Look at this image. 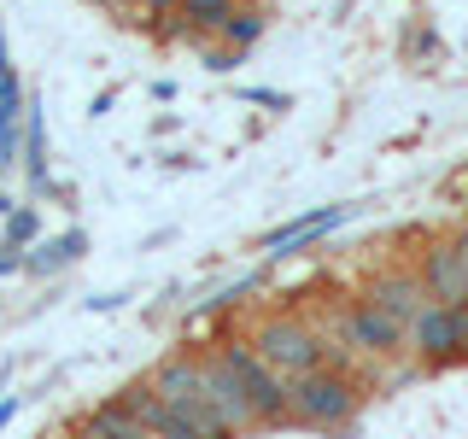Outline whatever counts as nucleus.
<instances>
[{
  "label": "nucleus",
  "instance_id": "nucleus-24",
  "mask_svg": "<svg viewBox=\"0 0 468 439\" xmlns=\"http://www.w3.org/2000/svg\"><path fill=\"white\" fill-rule=\"evenodd\" d=\"M106 6H141V0H106Z\"/></svg>",
  "mask_w": 468,
  "mask_h": 439
},
{
  "label": "nucleus",
  "instance_id": "nucleus-19",
  "mask_svg": "<svg viewBox=\"0 0 468 439\" xmlns=\"http://www.w3.org/2000/svg\"><path fill=\"white\" fill-rule=\"evenodd\" d=\"M246 100L252 106H287V94H275V88H246Z\"/></svg>",
  "mask_w": 468,
  "mask_h": 439
},
{
  "label": "nucleus",
  "instance_id": "nucleus-1",
  "mask_svg": "<svg viewBox=\"0 0 468 439\" xmlns=\"http://www.w3.org/2000/svg\"><path fill=\"white\" fill-rule=\"evenodd\" d=\"M246 346H252L275 375H287V380L311 375V369H328V334H322L316 322H304V316H287V311L263 316Z\"/></svg>",
  "mask_w": 468,
  "mask_h": 439
},
{
  "label": "nucleus",
  "instance_id": "nucleus-15",
  "mask_svg": "<svg viewBox=\"0 0 468 439\" xmlns=\"http://www.w3.org/2000/svg\"><path fill=\"white\" fill-rule=\"evenodd\" d=\"M36 205H18V211H6V241L0 246H18V252H29V241H36Z\"/></svg>",
  "mask_w": 468,
  "mask_h": 439
},
{
  "label": "nucleus",
  "instance_id": "nucleus-10",
  "mask_svg": "<svg viewBox=\"0 0 468 439\" xmlns=\"http://www.w3.org/2000/svg\"><path fill=\"white\" fill-rule=\"evenodd\" d=\"M351 211H357V205H322V211H299V217H292V223L270 229V234H263L258 246H263V252H270V258L304 252V246H316V241H322V234H328V229H340Z\"/></svg>",
  "mask_w": 468,
  "mask_h": 439
},
{
  "label": "nucleus",
  "instance_id": "nucleus-12",
  "mask_svg": "<svg viewBox=\"0 0 468 439\" xmlns=\"http://www.w3.org/2000/svg\"><path fill=\"white\" fill-rule=\"evenodd\" d=\"M82 252H88V234L70 229V234H58V241H41L36 258H24V270L29 275H53V270H65V263H77Z\"/></svg>",
  "mask_w": 468,
  "mask_h": 439
},
{
  "label": "nucleus",
  "instance_id": "nucleus-6",
  "mask_svg": "<svg viewBox=\"0 0 468 439\" xmlns=\"http://www.w3.org/2000/svg\"><path fill=\"white\" fill-rule=\"evenodd\" d=\"M404 351H416L421 369H451L457 363V305L428 299V311L410 322V334H404Z\"/></svg>",
  "mask_w": 468,
  "mask_h": 439
},
{
  "label": "nucleus",
  "instance_id": "nucleus-27",
  "mask_svg": "<svg viewBox=\"0 0 468 439\" xmlns=\"http://www.w3.org/2000/svg\"><path fill=\"white\" fill-rule=\"evenodd\" d=\"M0 170H6V165H0Z\"/></svg>",
  "mask_w": 468,
  "mask_h": 439
},
{
  "label": "nucleus",
  "instance_id": "nucleus-7",
  "mask_svg": "<svg viewBox=\"0 0 468 439\" xmlns=\"http://www.w3.org/2000/svg\"><path fill=\"white\" fill-rule=\"evenodd\" d=\"M146 380L170 410H211V399H205V351H170Z\"/></svg>",
  "mask_w": 468,
  "mask_h": 439
},
{
  "label": "nucleus",
  "instance_id": "nucleus-26",
  "mask_svg": "<svg viewBox=\"0 0 468 439\" xmlns=\"http://www.w3.org/2000/svg\"><path fill=\"white\" fill-rule=\"evenodd\" d=\"M65 439H88V434H82V428H77V434H65Z\"/></svg>",
  "mask_w": 468,
  "mask_h": 439
},
{
  "label": "nucleus",
  "instance_id": "nucleus-5",
  "mask_svg": "<svg viewBox=\"0 0 468 439\" xmlns=\"http://www.w3.org/2000/svg\"><path fill=\"white\" fill-rule=\"evenodd\" d=\"M404 322H392L387 311H375V305H351V311H340V328H334V340L351 346V358H399L404 351Z\"/></svg>",
  "mask_w": 468,
  "mask_h": 439
},
{
  "label": "nucleus",
  "instance_id": "nucleus-11",
  "mask_svg": "<svg viewBox=\"0 0 468 439\" xmlns=\"http://www.w3.org/2000/svg\"><path fill=\"white\" fill-rule=\"evenodd\" d=\"M24 153V88L12 70H0V165Z\"/></svg>",
  "mask_w": 468,
  "mask_h": 439
},
{
  "label": "nucleus",
  "instance_id": "nucleus-8",
  "mask_svg": "<svg viewBox=\"0 0 468 439\" xmlns=\"http://www.w3.org/2000/svg\"><path fill=\"white\" fill-rule=\"evenodd\" d=\"M363 305H375V311H387L392 322H416L428 311V282H421L416 270H380L369 287H363Z\"/></svg>",
  "mask_w": 468,
  "mask_h": 439
},
{
  "label": "nucleus",
  "instance_id": "nucleus-17",
  "mask_svg": "<svg viewBox=\"0 0 468 439\" xmlns=\"http://www.w3.org/2000/svg\"><path fill=\"white\" fill-rule=\"evenodd\" d=\"M234 65H240V53H234V48H211V41H205V70H217V77H229Z\"/></svg>",
  "mask_w": 468,
  "mask_h": 439
},
{
  "label": "nucleus",
  "instance_id": "nucleus-13",
  "mask_svg": "<svg viewBox=\"0 0 468 439\" xmlns=\"http://www.w3.org/2000/svg\"><path fill=\"white\" fill-rule=\"evenodd\" d=\"M258 36H263V6H234L229 18H223V29H217V41L234 48V53H246Z\"/></svg>",
  "mask_w": 468,
  "mask_h": 439
},
{
  "label": "nucleus",
  "instance_id": "nucleus-20",
  "mask_svg": "<svg viewBox=\"0 0 468 439\" xmlns=\"http://www.w3.org/2000/svg\"><path fill=\"white\" fill-rule=\"evenodd\" d=\"M24 270V252L18 246H0V275H18Z\"/></svg>",
  "mask_w": 468,
  "mask_h": 439
},
{
  "label": "nucleus",
  "instance_id": "nucleus-18",
  "mask_svg": "<svg viewBox=\"0 0 468 439\" xmlns=\"http://www.w3.org/2000/svg\"><path fill=\"white\" fill-rule=\"evenodd\" d=\"M457 363H468V305H457Z\"/></svg>",
  "mask_w": 468,
  "mask_h": 439
},
{
  "label": "nucleus",
  "instance_id": "nucleus-4",
  "mask_svg": "<svg viewBox=\"0 0 468 439\" xmlns=\"http://www.w3.org/2000/svg\"><path fill=\"white\" fill-rule=\"evenodd\" d=\"M416 275L428 282L433 305H468V223L451 234V241H433L428 252H421Z\"/></svg>",
  "mask_w": 468,
  "mask_h": 439
},
{
  "label": "nucleus",
  "instance_id": "nucleus-2",
  "mask_svg": "<svg viewBox=\"0 0 468 439\" xmlns=\"http://www.w3.org/2000/svg\"><path fill=\"white\" fill-rule=\"evenodd\" d=\"M287 404H292V422H304V428H351L363 392L346 369H311L287 380Z\"/></svg>",
  "mask_w": 468,
  "mask_h": 439
},
{
  "label": "nucleus",
  "instance_id": "nucleus-3",
  "mask_svg": "<svg viewBox=\"0 0 468 439\" xmlns=\"http://www.w3.org/2000/svg\"><path fill=\"white\" fill-rule=\"evenodd\" d=\"M217 358L229 363L234 375H240V387H246V399H252L258 410V428H282V422H292V404H287V375H275L270 363L258 358L246 340H223L217 346Z\"/></svg>",
  "mask_w": 468,
  "mask_h": 439
},
{
  "label": "nucleus",
  "instance_id": "nucleus-16",
  "mask_svg": "<svg viewBox=\"0 0 468 439\" xmlns=\"http://www.w3.org/2000/svg\"><path fill=\"white\" fill-rule=\"evenodd\" d=\"M439 53H445V48H439V36H433L428 24H416V29L404 36V59H410V65H433Z\"/></svg>",
  "mask_w": 468,
  "mask_h": 439
},
{
  "label": "nucleus",
  "instance_id": "nucleus-23",
  "mask_svg": "<svg viewBox=\"0 0 468 439\" xmlns=\"http://www.w3.org/2000/svg\"><path fill=\"white\" fill-rule=\"evenodd\" d=\"M12 416H18V399H0V428H6Z\"/></svg>",
  "mask_w": 468,
  "mask_h": 439
},
{
  "label": "nucleus",
  "instance_id": "nucleus-22",
  "mask_svg": "<svg viewBox=\"0 0 468 439\" xmlns=\"http://www.w3.org/2000/svg\"><path fill=\"white\" fill-rule=\"evenodd\" d=\"M141 6L153 12V18H165V12H176V6H182V0H141Z\"/></svg>",
  "mask_w": 468,
  "mask_h": 439
},
{
  "label": "nucleus",
  "instance_id": "nucleus-25",
  "mask_svg": "<svg viewBox=\"0 0 468 439\" xmlns=\"http://www.w3.org/2000/svg\"><path fill=\"white\" fill-rule=\"evenodd\" d=\"M0 70H6V41H0Z\"/></svg>",
  "mask_w": 468,
  "mask_h": 439
},
{
  "label": "nucleus",
  "instance_id": "nucleus-9",
  "mask_svg": "<svg viewBox=\"0 0 468 439\" xmlns=\"http://www.w3.org/2000/svg\"><path fill=\"white\" fill-rule=\"evenodd\" d=\"M205 399H211V410L223 416V428H229V434L258 428V410H252V399H246L240 375H234L229 363L217 358V351H205Z\"/></svg>",
  "mask_w": 468,
  "mask_h": 439
},
{
  "label": "nucleus",
  "instance_id": "nucleus-14",
  "mask_svg": "<svg viewBox=\"0 0 468 439\" xmlns=\"http://www.w3.org/2000/svg\"><path fill=\"white\" fill-rule=\"evenodd\" d=\"M234 6H240V0H182V12L199 24V36H205V41H211L217 29H223V18H229Z\"/></svg>",
  "mask_w": 468,
  "mask_h": 439
},
{
  "label": "nucleus",
  "instance_id": "nucleus-21",
  "mask_svg": "<svg viewBox=\"0 0 468 439\" xmlns=\"http://www.w3.org/2000/svg\"><path fill=\"white\" fill-rule=\"evenodd\" d=\"M123 305V293H100V299H88V311H117Z\"/></svg>",
  "mask_w": 468,
  "mask_h": 439
}]
</instances>
